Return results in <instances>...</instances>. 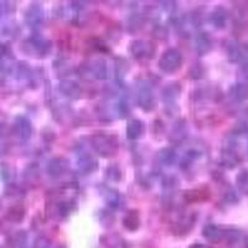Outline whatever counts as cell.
Instances as JSON below:
<instances>
[{
	"mask_svg": "<svg viewBox=\"0 0 248 248\" xmlns=\"http://www.w3.org/2000/svg\"><path fill=\"white\" fill-rule=\"evenodd\" d=\"M36 248H50V243L46 238H40L36 243Z\"/></svg>",
	"mask_w": 248,
	"mask_h": 248,
	"instance_id": "11",
	"label": "cell"
},
{
	"mask_svg": "<svg viewBox=\"0 0 248 248\" xmlns=\"http://www.w3.org/2000/svg\"><path fill=\"white\" fill-rule=\"evenodd\" d=\"M202 234L206 240L210 241V242H218L225 237V232L216 225H206L202 230Z\"/></svg>",
	"mask_w": 248,
	"mask_h": 248,
	"instance_id": "2",
	"label": "cell"
},
{
	"mask_svg": "<svg viewBox=\"0 0 248 248\" xmlns=\"http://www.w3.org/2000/svg\"><path fill=\"white\" fill-rule=\"evenodd\" d=\"M237 184L242 191L248 192V170H245L237 176Z\"/></svg>",
	"mask_w": 248,
	"mask_h": 248,
	"instance_id": "8",
	"label": "cell"
},
{
	"mask_svg": "<svg viewBox=\"0 0 248 248\" xmlns=\"http://www.w3.org/2000/svg\"><path fill=\"white\" fill-rule=\"evenodd\" d=\"M0 178L3 179V180L9 181L10 179L13 178V169L6 164H3V165H0Z\"/></svg>",
	"mask_w": 248,
	"mask_h": 248,
	"instance_id": "10",
	"label": "cell"
},
{
	"mask_svg": "<svg viewBox=\"0 0 248 248\" xmlns=\"http://www.w3.org/2000/svg\"><path fill=\"white\" fill-rule=\"evenodd\" d=\"M232 94L237 101H245L248 98V85L247 83H237L232 88Z\"/></svg>",
	"mask_w": 248,
	"mask_h": 248,
	"instance_id": "5",
	"label": "cell"
},
{
	"mask_svg": "<svg viewBox=\"0 0 248 248\" xmlns=\"http://www.w3.org/2000/svg\"><path fill=\"white\" fill-rule=\"evenodd\" d=\"M124 227H127L129 231H134V230L138 229L139 226V218L138 215H136V212H130L129 215L124 217Z\"/></svg>",
	"mask_w": 248,
	"mask_h": 248,
	"instance_id": "7",
	"label": "cell"
},
{
	"mask_svg": "<svg viewBox=\"0 0 248 248\" xmlns=\"http://www.w3.org/2000/svg\"><path fill=\"white\" fill-rule=\"evenodd\" d=\"M143 132V124L140 123L139 121H136V119H133L128 123L127 127V136L129 139H137Z\"/></svg>",
	"mask_w": 248,
	"mask_h": 248,
	"instance_id": "4",
	"label": "cell"
},
{
	"mask_svg": "<svg viewBox=\"0 0 248 248\" xmlns=\"http://www.w3.org/2000/svg\"><path fill=\"white\" fill-rule=\"evenodd\" d=\"M243 71H245L246 77H248V65H246V66H245V68H243Z\"/></svg>",
	"mask_w": 248,
	"mask_h": 248,
	"instance_id": "13",
	"label": "cell"
},
{
	"mask_svg": "<svg viewBox=\"0 0 248 248\" xmlns=\"http://www.w3.org/2000/svg\"><path fill=\"white\" fill-rule=\"evenodd\" d=\"M15 129H16L19 137H21L23 139H28L31 133L30 122L26 118H24V117H19L16 122H15Z\"/></svg>",
	"mask_w": 248,
	"mask_h": 248,
	"instance_id": "3",
	"label": "cell"
},
{
	"mask_svg": "<svg viewBox=\"0 0 248 248\" xmlns=\"http://www.w3.org/2000/svg\"><path fill=\"white\" fill-rule=\"evenodd\" d=\"M6 218L12 222H19L24 218V209L21 206H14L8 211Z\"/></svg>",
	"mask_w": 248,
	"mask_h": 248,
	"instance_id": "6",
	"label": "cell"
},
{
	"mask_svg": "<svg viewBox=\"0 0 248 248\" xmlns=\"http://www.w3.org/2000/svg\"><path fill=\"white\" fill-rule=\"evenodd\" d=\"M60 248H65V247H60Z\"/></svg>",
	"mask_w": 248,
	"mask_h": 248,
	"instance_id": "14",
	"label": "cell"
},
{
	"mask_svg": "<svg viewBox=\"0 0 248 248\" xmlns=\"http://www.w3.org/2000/svg\"><path fill=\"white\" fill-rule=\"evenodd\" d=\"M190 248H212L209 245H203V243H195V245L190 246Z\"/></svg>",
	"mask_w": 248,
	"mask_h": 248,
	"instance_id": "12",
	"label": "cell"
},
{
	"mask_svg": "<svg viewBox=\"0 0 248 248\" xmlns=\"http://www.w3.org/2000/svg\"><path fill=\"white\" fill-rule=\"evenodd\" d=\"M181 63V55L178 50H171L167 51L163 55L160 60V67L167 72H172V71L178 70L180 67Z\"/></svg>",
	"mask_w": 248,
	"mask_h": 248,
	"instance_id": "1",
	"label": "cell"
},
{
	"mask_svg": "<svg viewBox=\"0 0 248 248\" xmlns=\"http://www.w3.org/2000/svg\"><path fill=\"white\" fill-rule=\"evenodd\" d=\"M212 21L217 28H222L226 24V13H218V10H217L216 13L212 14Z\"/></svg>",
	"mask_w": 248,
	"mask_h": 248,
	"instance_id": "9",
	"label": "cell"
}]
</instances>
